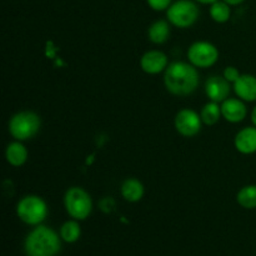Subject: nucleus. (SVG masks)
I'll use <instances>...</instances> for the list:
<instances>
[{
	"label": "nucleus",
	"mask_w": 256,
	"mask_h": 256,
	"mask_svg": "<svg viewBox=\"0 0 256 256\" xmlns=\"http://www.w3.org/2000/svg\"><path fill=\"white\" fill-rule=\"evenodd\" d=\"M164 84L168 92L178 96L192 94L199 85V72L192 64L174 62L165 69Z\"/></svg>",
	"instance_id": "nucleus-1"
},
{
	"label": "nucleus",
	"mask_w": 256,
	"mask_h": 256,
	"mask_svg": "<svg viewBox=\"0 0 256 256\" xmlns=\"http://www.w3.org/2000/svg\"><path fill=\"white\" fill-rule=\"evenodd\" d=\"M62 250V238L52 228L38 225L24 242L26 256H56Z\"/></svg>",
	"instance_id": "nucleus-2"
},
{
	"label": "nucleus",
	"mask_w": 256,
	"mask_h": 256,
	"mask_svg": "<svg viewBox=\"0 0 256 256\" xmlns=\"http://www.w3.org/2000/svg\"><path fill=\"white\" fill-rule=\"evenodd\" d=\"M42 120L34 112H16L9 122V132L14 139L19 142L32 139L39 132Z\"/></svg>",
	"instance_id": "nucleus-3"
},
{
	"label": "nucleus",
	"mask_w": 256,
	"mask_h": 256,
	"mask_svg": "<svg viewBox=\"0 0 256 256\" xmlns=\"http://www.w3.org/2000/svg\"><path fill=\"white\" fill-rule=\"evenodd\" d=\"M16 215L25 224L38 226L48 216L46 202L36 195H28L18 202Z\"/></svg>",
	"instance_id": "nucleus-4"
},
{
	"label": "nucleus",
	"mask_w": 256,
	"mask_h": 256,
	"mask_svg": "<svg viewBox=\"0 0 256 256\" xmlns=\"http://www.w3.org/2000/svg\"><path fill=\"white\" fill-rule=\"evenodd\" d=\"M64 205L70 218L75 220H85L89 218L92 210V202L90 195L82 188H70L64 196Z\"/></svg>",
	"instance_id": "nucleus-5"
},
{
	"label": "nucleus",
	"mask_w": 256,
	"mask_h": 256,
	"mask_svg": "<svg viewBox=\"0 0 256 256\" xmlns=\"http://www.w3.org/2000/svg\"><path fill=\"white\" fill-rule=\"evenodd\" d=\"M166 16L170 24L186 29L196 22L199 18V8L192 0H178L166 10Z\"/></svg>",
	"instance_id": "nucleus-6"
},
{
	"label": "nucleus",
	"mask_w": 256,
	"mask_h": 256,
	"mask_svg": "<svg viewBox=\"0 0 256 256\" xmlns=\"http://www.w3.org/2000/svg\"><path fill=\"white\" fill-rule=\"evenodd\" d=\"M188 59L195 68H210L219 59L216 46L209 42H196L188 50Z\"/></svg>",
	"instance_id": "nucleus-7"
},
{
	"label": "nucleus",
	"mask_w": 256,
	"mask_h": 256,
	"mask_svg": "<svg viewBox=\"0 0 256 256\" xmlns=\"http://www.w3.org/2000/svg\"><path fill=\"white\" fill-rule=\"evenodd\" d=\"M202 124V116L192 109L180 110L175 116V129L185 138H192L199 134Z\"/></svg>",
	"instance_id": "nucleus-8"
},
{
	"label": "nucleus",
	"mask_w": 256,
	"mask_h": 256,
	"mask_svg": "<svg viewBox=\"0 0 256 256\" xmlns=\"http://www.w3.org/2000/svg\"><path fill=\"white\" fill-rule=\"evenodd\" d=\"M205 92L210 102H222L229 99L230 82L224 76H212L205 82Z\"/></svg>",
	"instance_id": "nucleus-9"
},
{
	"label": "nucleus",
	"mask_w": 256,
	"mask_h": 256,
	"mask_svg": "<svg viewBox=\"0 0 256 256\" xmlns=\"http://www.w3.org/2000/svg\"><path fill=\"white\" fill-rule=\"evenodd\" d=\"M140 68L146 74H159L168 68V56L160 50H150L140 59Z\"/></svg>",
	"instance_id": "nucleus-10"
},
{
	"label": "nucleus",
	"mask_w": 256,
	"mask_h": 256,
	"mask_svg": "<svg viewBox=\"0 0 256 256\" xmlns=\"http://www.w3.org/2000/svg\"><path fill=\"white\" fill-rule=\"evenodd\" d=\"M222 116L229 122H240L246 118L248 109L242 99L229 98L222 102Z\"/></svg>",
	"instance_id": "nucleus-11"
},
{
	"label": "nucleus",
	"mask_w": 256,
	"mask_h": 256,
	"mask_svg": "<svg viewBox=\"0 0 256 256\" xmlns=\"http://www.w3.org/2000/svg\"><path fill=\"white\" fill-rule=\"evenodd\" d=\"M234 90L238 98L244 102H256V76L250 74L240 75L234 82Z\"/></svg>",
	"instance_id": "nucleus-12"
},
{
	"label": "nucleus",
	"mask_w": 256,
	"mask_h": 256,
	"mask_svg": "<svg viewBox=\"0 0 256 256\" xmlns=\"http://www.w3.org/2000/svg\"><path fill=\"white\" fill-rule=\"evenodd\" d=\"M234 142L236 150L242 154H254L256 152V126H248L240 130Z\"/></svg>",
	"instance_id": "nucleus-13"
},
{
	"label": "nucleus",
	"mask_w": 256,
	"mask_h": 256,
	"mask_svg": "<svg viewBox=\"0 0 256 256\" xmlns=\"http://www.w3.org/2000/svg\"><path fill=\"white\" fill-rule=\"evenodd\" d=\"M122 196L129 202H136L142 199L144 196V185L140 180L130 178L122 182V188H120Z\"/></svg>",
	"instance_id": "nucleus-14"
},
{
	"label": "nucleus",
	"mask_w": 256,
	"mask_h": 256,
	"mask_svg": "<svg viewBox=\"0 0 256 256\" xmlns=\"http://www.w3.org/2000/svg\"><path fill=\"white\" fill-rule=\"evenodd\" d=\"M5 158H6V162L12 166H22L28 160V150L22 142H14L8 145Z\"/></svg>",
	"instance_id": "nucleus-15"
},
{
	"label": "nucleus",
	"mask_w": 256,
	"mask_h": 256,
	"mask_svg": "<svg viewBox=\"0 0 256 256\" xmlns=\"http://www.w3.org/2000/svg\"><path fill=\"white\" fill-rule=\"evenodd\" d=\"M148 35H149L150 42H152L154 44H162V42H165L169 39V24H168V22H165V20H158V22H152V24L150 25Z\"/></svg>",
	"instance_id": "nucleus-16"
},
{
	"label": "nucleus",
	"mask_w": 256,
	"mask_h": 256,
	"mask_svg": "<svg viewBox=\"0 0 256 256\" xmlns=\"http://www.w3.org/2000/svg\"><path fill=\"white\" fill-rule=\"evenodd\" d=\"M80 235H82V228H80L78 220L75 219L64 222L62 226L60 228V238L62 242H68V244L76 242L80 239Z\"/></svg>",
	"instance_id": "nucleus-17"
},
{
	"label": "nucleus",
	"mask_w": 256,
	"mask_h": 256,
	"mask_svg": "<svg viewBox=\"0 0 256 256\" xmlns=\"http://www.w3.org/2000/svg\"><path fill=\"white\" fill-rule=\"evenodd\" d=\"M236 200L244 209H256V185H246L240 189Z\"/></svg>",
	"instance_id": "nucleus-18"
},
{
	"label": "nucleus",
	"mask_w": 256,
	"mask_h": 256,
	"mask_svg": "<svg viewBox=\"0 0 256 256\" xmlns=\"http://www.w3.org/2000/svg\"><path fill=\"white\" fill-rule=\"evenodd\" d=\"M200 116H202V120L204 124H216V122H219L220 116H222V106L219 105V102H209L208 104H205L204 108L202 109Z\"/></svg>",
	"instance_id": "nucleus-19"
},
{
	"label": "nucleus",
	"mask_w": 256,
	"mask_h": 256,
	"mask_svg": "<svg viewBox=\"0 0 256 256\" xmlns=\"http://www.w3.org/2000/svg\"><path fill=\"white\" fill-rule=\"evenodd\" d=\"M230 15H232L230 5L226 4L224 0L222 2L218 0V2H215L210 6V16H212V19L214 22H220V24L226 22L230 19Z\"/></svg>",
	"instance_id": "nucleus-20"
},
{
	"label": "nucleus",
	"mask_w": 256,
	"mask_h": 256,
	"mask_svg": "<svg viewBox=\"0 0 256 256\" xmlns=\"http://www.w3.org/2000/svg\"><path fill=\"white\" fill-rule=\"evenodd\" d=\"M148 5L155 12H162L168 10L172 5V0H146Z\"/></svg>",
	"instance_id": "nucleus-21"
},
{
	"label": "nucleus",
	"mask_w": 256,
	"mask_h": 256,
	"mask_svg": "<svg viewBox=\"0 0 256 256\" xmlns=\"http://www.w3.org/2000/svg\"><path fill=\"white\" fill-rule=\"evenodd\" d=\"M240 75H242V74H240L239 70H238L236 68L228 66V68H225L224 75H222V76H224L225 79H226L229 82H232V84H234V82H236L238 79H239Z\"/></svg>",
	"instance_id": "nucleus-22"
},
{
	"label": "nucleus",
	"mask_w": 256,
	"mask_h": 256,
	"mask_svg": "<svg viewBox=\"0 0 256 256\" xmlns=\"http://www.w3.org/2000/svg\"><path fill=\"white\" fill-rule=\"evenodd\" d=\"M99 206L104 212H112V209L115 208V202L112 199H110V198H104V199L100 202Z\"/></svg>",
	"instance_id": "nucleus-23"
},
{
	"label": "nucleus",
	"mask_w": 256,
	"mask_h": 256,
	"mask_svg": "<svg viewBox=\"0 0 256 256\" xmlns=\"http://www.w3.org/2000/svg\"><path fill=\"white\" fill-rule=\"evenodd\" d=\"M225 2H226V4H229L230 6H232V5H239V4H242V2H244L245 0H224Z\"/></svg>",
	"instance_id": "nucleus-24"
},
{
	"label": "nucleus",
	"mask_w": 256,
	"mask_h": 256,
	"mask_svg": "<svg viewBox=\"0 0 256 256\" xmlns=\"http://www.w3.org/2000/svg\"><path fill=\"white\" fill-rule=\"evenodd\" d=\"M252 125L256 126V106L252 109Z\"/></svg>",
	"instance_id": "nucleus-25"
},
{
	"label": "nucleus",
	"mask_w": 256,
	"mask_h": 256,
	"mask_svg": "<svg viewBox=\"0 0 256 256\" xmlns=\"http://www.w3.org/2000/svg\"><path fill=\"white\" fill-rule=\"evenodd\" d=\"M196 2H200V4H214L218 0H196Z\"/></svg>",
	"instance_id": "nucleus-26"
}]
</instances>
